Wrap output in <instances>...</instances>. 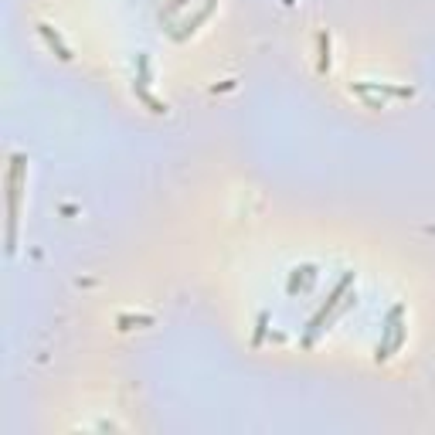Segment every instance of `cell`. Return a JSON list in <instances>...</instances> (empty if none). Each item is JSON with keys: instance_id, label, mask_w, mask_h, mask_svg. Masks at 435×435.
<instances>
[{"instance_id": "obj_1", "label": "cell", "mask_w": 435, "mask_h": 435, "mask_svg": "<svg viewBox=\"0 0 435 435\" xmlns=\"http://www.w3.org/2000/svg\"><path fill=\"white\" fill-rule=\"evenodd\" d=\"M351 286H354V272H344V276H340V282L333 286L330 300H327L323 307H320L316 313H313V320H309V327H307V337H303V344H313V340H316L320 333L327 330L323 323L330 320L333 313H340L344 307H351V303H354V293H347Z\"/></svg>"}, {"instance_id": "obj_2", "label": "cell", "mask_w": 435, "mask_h": 435, "mask_svg": "<svg viewBox=\"0 0 435 435\" xmlns=\"http://www.w3.org/2000/svg\"><path fill=\"white\" fill-rule=\"evenodd\" d=\"M24 156H10V170H7V252L14 256V242H17V201H21V184H24Z\"/></svg>"}, {"instance_id": "obj_3", "label": "cell", "mask_w": 435, "mask_h": 435, "mask_svg": "<svg viewBox=\"0 0 435 435\" xmlns=\"http://www.w3.org/2000/svg\"><path fill=\"white\" fill-rule=\"evenodd\" d=\"M401 316H405V307H395L391 313H388V320H384V340L378 344V354H374V357H378V364H381V360H388L391 354H395V351H398V347H401L405 330H408V327L401 323Z\"/></svg>"}, {"instance_id": "obj_4", "label": "cell", "mask_w": 435, "mask_h": 435, "mask_svg": "<svg viewBox=\"0 0 435 435\" xmlns=\"http://www.w3.org/2000/svg\"><path fill=\"white\" fill-rule=\"evenodd\" d=\"M316 282V265H296L289 276V293H303Z\"/></svg>"}, {"instance_id": "obj_5", "label": "cell", "mask_w": 435, "mask_h": 435, "mask_svg": "<svg viewBox=\"0 0 435 435\" xmlns=\"http://www.w3.org/2000/svg\"><path fill=\"white\" fill-rule=\"evenodd\" d=\"M38 31H41V38L48 41V48H52L61 61H72V52H68V45L58 38V31H52V24H38Z\"/></svg>"}, {"instance_id": "obj_6", "label": "cell", "mask_w": 435, "mask_h": 435, "mask_svg": "<svg viewBox=\"0 0 435 435\" xmlns=\"http://www.w3.org/2000/svg\"><path fill=\"white\" fill-rule=\"evenodd\" d=\"M327 68H330V38L320 34V72H327Z\"/></svg>"}, {"instance_id": "obj_7", "label": "cell", "mask_w": 435, "mask_h": 435, "mask_svg": "<svg viewBox=\"0 0 435 435\" xmlns=\"http://www.w3.org/2000/svg\"><path fill=\"white\" fill-rule=\"evenodd\" d=\"M119 323H133V320H129V316H119ZM136 323H154V320H150V316H136Z\"/></svg>"}]
</instances>
